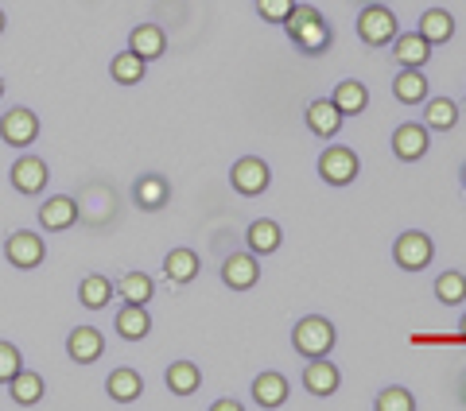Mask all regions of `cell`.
<instances>
[{
    "instance_id": "6da1fadb",
    "label": "cell",
    "mask_w": 466,
    "mask_h": 411,
    "mask_svg": "<svg viewBox=\"0 0 466 411\" xmlns=\"http://www.w3.org/2000/svg\"><path fill=\"white\" fill-rule=\"evenodd\" d=\"M284 27H288V39L296 43V51L299 55H323V51H330V24L323 20V12H319L315 5H296L288 12V20H284Z\"/></svg>"
},
{
    "instance_id": "7a4b0ae2",
    "label": "cell",
    "mask_w": 466,
    "mask_h": 411,
    "mask_svg": "<svg viewBox=\"0 0 466 411\" xmlns=\"http://www.w3.org/2000/svg\"><path fill=\"white\" fill-rule=\"evenodd\" d=\"M334 342H339V330H334V322L323 318V315H308L296 322V330H291V346H296L299 357H327Z\"/></svg>"
},
{
    "instance_id": "3957f363",
    "label": "cell",
    "mask_w": 466,
    "mask_h": 411,
    "mask_svg": "<svg viewBox=\"0 0 466 411\" xmlns=\"http://www.w3.org/2000/svg\"><path fill=\"white\" fill-rule=\"evenodd\" d=\"M358 39L366 43V47H389L392 39H397V12L389 5H366L358 12Z\"/></svg>"
},
{
    "instance_id": "277c9868",
    "label": "cell",
    "mask_w": 466,
    "mask_h": 411,
    "mask_svg": "<svg viewBox=\"0 0 466 411\" xmlns=\"http://www.w3.org/2000/svg\"><path fill=\"white\" fill-rule=\"evenodd\" d=\"M431 256H435V241L424 229H408L392 241V264H397L400 272H424Z\"/></svg>"
},
{
    "instance_id": "5b68a950",
    "label": "cell",
    "mask_w": 466,
    "mask_h": 411,
    "mask_svg": "<svg viewBox=\"0 0 466 411\" xmlns=\"http://www.w3.org/2000/svg\"><path fill=\"white\" fill-rule=\"evenodd\" d=\"M358 171H361V159L354 148H346V144H330V148H323V155H319V179L327 186H350L358 179Z\"/></svg>"
},
{
    "instance_id": "8992f818",
    "label": "cell",
    "mask_w": 466,
    "mask_h": 411,
    "mask_svg": "<svg viewBox=\"0 0 466 411\" xmlns=\"http://www.w3.org/2000/svg\"><path fill=\"white\" fill-rule=\"evenodd\" d=\"M229 186L238 190L241 198L265 195V190L272 186V167L260 155H245V159H238V164L229 167Z\"/></svg>"
},
{
    "instance_id": "52a82bcc",
    "label": "cell",
    "mask_w": 466,
    "mask_h": 411,
    "mask_svg": "<svg viewBox=\"0 0 466 411\" xmlns=\"http://www.w3.org/2000/svg\"><path fill=\"white\" fill-rule=\"evenodd\" d=\"M5 256H8L12 268L32 272V268H39V264L47 260V241H43L39 233H32V229H16L5 241Z\"/></svg>"
},
{
    "instance_id": "ba28073f",
    "label": "cell",
    "mask_w": 466,
    "mask_h": 411,
    "mask_svg": "<svg viewBox=\"0 0 466 411\" xmlns=\"http://www.w3.org/2000/svg\"><path fill=\"white\" fill-rule=\"evenodd\" d=\"M431 152V128L428 125H416V121H404L392 132V155L404 159V164H416Z\"/></svg>"
},
{
    "instance_id": "9c48e42d",
    "label": "cell",
    "mask_w": 466,
    "mask_h": 411,
    "mask_svg": "<svg viewBox=\"0 0 466 411\" xmlns=\"http://www.w3.org/2000/svg\"><path fill=\"white\" fill-rule=\"evenodd\" d=\"M39 136V116L32 109H8L5 116H0V140L12 144V148H27V144H35Z\"/></svg>"
},
{
    "instance_id": "30bf717a",
    "label": "cell",
    "mask_w": 466,
    "mask_h": 411,
    "mask_svg": "<svg viewBox=\"0 0 466 411\" xmlns=\"http://www.w3.org/2000/svg\"><path fill=\"white\" fill-rule=\"evenodd\" d=\"M222 284L229 291H249L260 284V264L253 253H229L222 260Z\"/></svg>"
},
{
    "instance_id": "8fae6325",
    "label": "cell",
    "mask_w": 466,
    "mask_h": 411,
    "mask_svg": "<svg viewBox=\"0 0 466 411\" xmlns=\"http://www.w3.org/2000/svg\"><path fill=\"white\" fill-rule=\"evenodd\" d=\"M8 179H12V186H16L20 195H39V190L47 186L51 171H47V164H43L39 155H20L16 164H12Z\"/></svg>"
},
{
    "instance_id": "7c38bea8",
    "label": "cell",
    "mask_w": 466,
    "mask_h": 411,
    "mask_svg": "<svg viewBox=\"0 0 466 411\" xmlns=\"http://www.w3.org/2000/svg\"><path fill=\"white\" fill-rule=\"evenodd\" d=\"M339 385H342V373L334 369L330 361L311 357L308 365H303V388H308L315 400H327V396H334V392H339Z\"/></svg>"
},
{
    "instance_id": "4fadbf2b",
    "label": "cell",
    "mask_w": 466,
    "mask_h": 411,
    "mask_svg": "<svg viewBox=\"0 0 466 411\" xmlns=\"http://www.w3.org/2000/svg\"><path fill=\"white\" fill-rule=\"evenodd\" d=\"M66 354H70V361H78V365H94L101 354H106V334H101L97 326H78V330H70Z\"/></svg>"
},
{
    "instance_id": "5bb4252c",
    "label": "cell",
    "mask_w": 466,
    "mask_h": 411,
    "mask_svg": "<svg viewBox=\"0 0 466 411\" xmlns=\"http://www.w3.org/2000/svg\"><path fill=\"white\" fill-rule=\"evenodd\" d=\"M113 326H116V334H121L125 342H144V337L152 334V315H148V306L144 303H125L121 311H116Z\"/></svg>"
},
{
    "instance_id": "9a60e30c",
    "label": "cell",
    "mask_w": 466,
    "mask_h": 411,
    "mask_svg": "<svg viewBox=\"0 0 466 411\" xmlns=\"http://www.w3.org/2000/svg\"><path fill=\"white\" fill-rule=\"evenodd\" d=\"M78 222V202L75 198H66V195H55L39 206V226L47 229V233H63Z\"/></svg>"
},
{
    "instance_id": "2e32d148",
    "label": "cell",
    "mask_w": 466,
    "mask_h": 411,
    "mask_svg": "<svg viewBox=\"0 0 466 411\" xmlns=\"http://www.w3.org/2000/svg\"><path fill=\"white\" fill-rule=\"evenodd\" d=\"M245 245H249L253 256H272L276 248L284 245V229L272 222V217H257V222L245 229Z\"/></svg>"
},
{
    "instance_id": "e0dca14e",
    "label": "cell",
    "mask_w": 466,
    "mask_h": 411,
    "mask_svg": "<svg viewBox=\"0 0 466 411\" xmlns=\"http://www.w3.org/2000/svg\"><path fill=\"white\" fill-rule=\"evenodd\" d=\"M167 198H171V183L164 179V175H140L137 186H133V202L140 206V210H148V214L164 210Z\"/></svg>"
},
{
    "instance_id": "ac0fdd59",
    "label": "cell",
    "mask_w": 466,
    "mask_h": 411,
    "mask_svg": "<svg viewBox=\"0 0 466 411\" xmlns=\"http://www.w3.org/2000/svg\"><path fill=\"white\" fill-rule=\"evenodd\" d=\"M392 97H397L400 105H420V101H428V75L420 66H400V75L392 78Z\"/></svg>"
},
{
    "instance_id": "d6986e66",
    "label": "cell",
    "mask_w": 466,
    "mask_h": 411,
    "mask_svg": "<svg viewBox=\"0 0 466 411\" xmlns=\"http://www.w3.org/2000/svg\"><path fill=\"white\" fill-rule=\"evenodd\" d=\"M308 128L315 132V136H323V140H330V136H339V128H342V121L346 116L334 109V101L330 97H319V101H311L308 105Z\"/></svg>"
},
{
    "instance_id": "ffe728a7",
    "label": "cell",
    "mask_w": 466,
    "mask_h": 411,
    "mask_svg": "<svg viewBox=\"0 0 466 411\" xmlns=\"http://www.w3.org/2000/svg\"><path fill=\"white\" fill-rule=\"evenodd\" d=\"M128 51L140 55L144 63H152V58H159L167 51V35H164V27L159 24H140L133 27V35H128Z\"/></svg>"
},
{
    "instance_id": "44dd1931",
    "label": "cell",
    "mask_w": 466,
    "mask_h": 411,
    "mask_svg": "<svg viewBox=\"0 0 466 411\" xmlns=\"http://www.w3.org/2000/svg\"><path fill=\"white\" fill-rule=\"evenodd\" d=\"M392 58H397L400 66H420L424 70L428 58H431V43L420 32H408V35L397 32V39H392Z\"/></svg>"
},
{
    "instance_id": "7402d4cb",
    "label": "cell",
    "mask_w": 466,
    "mask_h": 411,
    "mask_svg": "<svg viewBox=\"0 0 466 411\" xmlns=\"http://www.w3.org/2000/svg\"><path fill=\"white\" fill-rule=\"evenodd\" d=\"M106 392L113 404H133L144 396V380L137 369H128V365H121V369H113L109 380H106Z\"/></svg>"
},
{
    "instance_id": "603a6c76",
    "label": "cell",
    "mask_w": 466,
    "mask_h": 411,
    "mask_svg": "<svg viewBox=\"0 0 466 411\" xmlns=\"http://www.w3.org/2000/svg\"><path fill=\"white\" fill-rule=\"evenodd\" d=\"M330 101H334V109H339L342 116H358V113H366V105H370V90H366V82L346 78V82L334 85Z\"/></svg>"
},
{
    "instance_id": "cb8c5ba5",
    "label": "cell",
    "mask_w": 466,
    "mask_h": 411,
    "mask_svg": "<svg viewBox=\"0 0 466 411\" xmlns=\"http://www.w3.org/2000/svg\"><path fill=\"white\" fill-rule=\"evenodd\" d=\"M288 376L280 373H260L253 380V404L257 407H284L288 404Z\"/></svg>"
},
{
    "instance_id": "d4e9b609",
    "label": "cell",
    "mask_w": 466,
    "mask_h": 411,
    "mask_svg": "<svg viewBox=\"0 0 466 411\" xmlns=\"http://www.w3.org/2000/svg\"><path fill=\"white\" fill-rule=\"evenodd\" d=\"M164 380H167V392H175V396H195L202 388V369H198L195 361H171Z\"/></svg>"
},
{
    "instance_id": "484cf974",
    "label": "cell",
    "mask_w": 466,
    "mask_h": 411,
    "mask_svg": "<svg viewBox=\"0 0 466 411\" xmlns=\"http://www.w3.org/2000/svg\"><path fill=\"white\" fill-rule=\"evenodd\" d=\"M164 276L171 284H191L198 276V253L195 248H171L164 256Z\"/></svg>"
},
{
    "instance_id": "4316f807",
    "label": "cell",
    "mask_w": 466,
    "mask_h": 411,
    "mask_svg": "<svg viewBox=\"0 0 466 411\" xmlns=\"http://www.w3.org/2000/svg\"><path fill=\"white\" fill-rule=\"evenodd\" d=\"M416 32L424 35L431 47H440V43H447L451 35H455V20H451V12H443V8H428L424 16H420Z\"/></svg>"
},
{
    "instance_id": "83f0119b",
    "label": "cell",
    "mask_w": 466,
    "mask_h": 411,
    "mask_svg": "<svg viewBox=\"0 0 466 411\" xmlns=\"http://www.w3.org/2000/svg\"><path fill=\"white\" fill-rule=\"evenodd\" d=\"M109 296H113L109 276H101V272L82 276V284H78V299H82L86 311H101V306H109Z\"/></svg>"
},
{
    "instance_id": "f1b7e54d",
    "label": "cell",
    "mask_w": 466,
    "mask_h": 411,
    "mask_svg": "<svg viewBox=\"0 0 466 411\" xmlns=\"http://www.w3.org/2000/svg\"><path fill=\"white\" fill-rule=\"evenodd\" d=\"M424 125L431 132H451L459 125V105L451 97H428L424 101Z\"/></svg>"
},
{
    "instance_id": "f546056e",
    "label": "cell",
    "mask_w": 466,
    "mask_h": 411,
    "mask_svg": "<svg viewBox=\"0 0 466 411\" xmlns=\"http://www.w3.org/2000/svg\"><path fill=\"white\" fill-rule=\"evenodd\" d=\"M8 396H12V404H20V407L39 404V400H43V376H39V373L20 369L16 376L8 380Z\"/></svg>"
},
{
    "instance_id": "4dcf8cb0",
    "label": "cell",
    "mask_w": 466,
    "mask_h": 411,
    "mask_svg": "<svg viewBox=\"0 0 466 411\" xmlns=\"http://www.w3.org/2000/svg\"><path fill=\"white\" fill-rule=\"evenodd\" d=\"M116 296H121L125 303H144L148 306V299L156 296V284H152V276H144V272H125L121 284H116Z\"/></svg>"
},
{
    "instance_id": "1f68e13d",
    "label": "cell",
    "mask_w": 466,
    "mask_h": 411,
    "mask_svg": "<svg viewBox=\"0 0 466 411\" xmlns=\"http://www.w3.org/2000/svg\"><path fill=\"white\" fill-rule=\"evenodd\" d=\"M144 58L140 55H133V51H121L109 63V75H113V82H121V85H137V82H144Z\"/></svg>"
},
{
    "instance_id": "d6a6232c",
    "label": "cell",
    "mask_w": 466,
    "mask_h": 411,
    "mask_svg": "<svg viewBox=\"0 0 466 411\" xmlns=\"http://www.w3.org/2000/svg\"><path fill=\"white\" fill-rule=\"evenodd\" d=\"M435 299L443 306H462L466 303V276L462 272H443L435 280Z\"/></svg>"
},
{
    "instance_id": "836d02e7",
    "label": "cell",
    "mask_w": 466,
    "mask_h": 411,
    "mask_svg": "<svg viewBox=\"0 0 466 411\" xmlns=\"http://www.w3.org/2000/svg\"><path fill=\"white\" fill-rule=\"evenodd\" d=\"M377 411H416V396L400 388V385H392L385 392H377V400H373Z\"/></svg>"
},
{
    "instance_id": "e575fe53",
    "label": "cell",
    "mask_w": 466,
    "mask_h": 411,
    "mask_svg": "<svg viewBox=\"0 0 466 411\" xmlns=\"http://www.w3.org/2000/svg\"><path fill=\"white\" fill-rule=\"evenodd\" d=\"M20 369H24V354L12 342H0V385H8Z\"/></svg>"
},
{
    "instance_id": "d590c367",
    "label": "cell",
    "mask_w": 466,
    "mask_h": 411,
    "mask_svg": "<svg viewBox=\"0 0 466 411\" xmlns=\"http://www.w3.org/2000/svg\"><path fill=\"white\" fill-rule=\"evenodd\" d=\"M291 8H296V0H257V16L265 24H284Z\"/></svg>"
},
{
    "instance_id": "8d00e7d4",
    "label": "cell",
    "mask_w": 466,
    "mask_h": 411,
    "mask_svg": "<svg viewBox=\"0 0 466 411\" xmlns=\"http://www.w3.org/2000/svg\"><path fill=\"white\" fill-rule=\"evenodd\" d=\"M214 411H241V404H238V400H218Z\"/></svg>"
},
{
    "instance_id": "74e56055",
    "label": "cell",
    "mask_w": 466,
    "mask_h": 411,
    "mask_svg": "<svg viewBox=\"0 0 466 411\" xmlns=\"http://www.w3.org/2000/svg\"><path fill=\"white\" fill-rule=\"evenodd\" d=\"M459 342H466V315H462V322H459Z\"/></svg>"
},
{
    "instance_id": "f35d334b",
    "label": "cell",
    "mask_w": 466,
    "mask_h": 411,
    "mask_svg": "<svg viewBox=\"0 0 466 411\" xmlns=\"http://www.w3.org/2000/svg\"><path fill=\"white\" fill-rule=\"evenodd\" d=\"M459 396H462V404H466V376L459 380Z\"/></svg>"
},
{
    "instance_id": "ab89813d",
    "label": "cell",
    "mask_w": 466,
    "mask_h": 411,
    "mask_svg": "<svg viewBox=\"0 0 466 411\" xmlns=\"http://www.w3.org/2000/svg\"><path fill=\"white\" fill-rule=\"evenodd\" d=\"M0 35H5V12H0Z\"/></svg>"
},
{
    "instance_id": "60d3db41",
    "label": "cell",
    "mask_w": 466,
    "mask_h": 411,
    "mask_svg": "<svg viewBox=\"0 0 466 411\" xmlns=\"http://www.w3.org/2000/svg\"><path fill=\"white\" fill-rule=\"evenodd\" d=\"M0 97H5V82H0Z\"/></svg>"
},
{
    "instance_id": "b9f144b4",
    "label": "cell",
    "mask_w": 466,
    "mask_h": 411,
    "mask_svg": "<svg viewBox=\"0 0 466 411\" xmlns=\"http://www.w3.org/2000/svg\"><path fill=\"white\" fill-rule=\"evenodd\" d=\"M462 186H466V167H462Z\"/></svg>"
},
{
    "instance_id": "7bdbcfd3",
    "label": "cell",
    "mask_w": 466,
    "mask_h": 411,
    "mask_svg": "<svg viewBox=\"0 0 466 411\" xmlns=\"http://www.w3.org/2000/svg\"><path fill=\"white\" fill-rule=\"evenodd\" d=\"M366 5H377V0H366Z\"/></svg>"
}]
</instances>
